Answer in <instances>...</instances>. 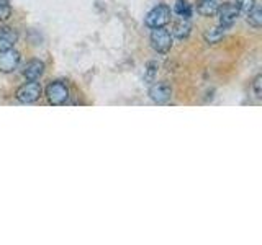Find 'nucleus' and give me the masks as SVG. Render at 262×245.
Segmentation results:
<instances>
[{
    "instance_id": "obj_1",
    "label": "nucleus",
    "mask_w": 262,
    "mask_h": 245,
    "mask_svg": "<svg viewBox=\"0 0 262 245\" xmlns=\"http://www.w3.org/2000/svg\"><path fill=\"white\" fill-rule=\"evenodd\" d=\"M170 21V8L167 5H158L154 7L152 10L146 15L144 23L147 28H161V27H166V24Z\"/></svg>"
},
{
    "instance_id": "obj_2",
    "label": "nucleus",
    "mask_w": 262,
    "mask_h": 245,
    "mask_svg": "<svg viewBox=\"0 0 262 245\" xmlns=\"http://www.w3.org/2000/svg\"><path fill=\"white\" fill-rule=\"evenodd\" d=\"M151 46L154 47V51H158L161 54H166L167 51H170V47H172V35L164 27L152 28Z\"/></svg>"
},
{
    "instance_id": "obj_3",
    "label": "nucleus",
    "mask_w": 262,
    "mask_h": 245,
    "mask_svg": "<svg viewBox=\"0 0 262 245\" xmlns=\"http://www.w3.org/2000/svg\"><path fill=\"white\" fill-rule=\"evenodd\" d=\"M46 96H48V102L51 105H62L69 98V88L62 80L51 82V84L46 87Z\"/></svg>"
},
{
    "instance_id": "obj_4",
    "label": "nucleus",
    "mask_w": 262,
    "mask_h": 245,
    "mask_svg": "<svg viewBox=\"0 0 262 245\" xmlns=\"http://www.w3.org/2000/svg\"><path fill=\"white\" fill-rule=\"evenodd\" d=\"M41 85L36 80H30L27 84H23L18 90H16V100L21 103H33L41 96Z\"/></svg>"
},
{
    "instance_id": "obj_5",
    "label": "nucleus",
    "mask_w": 262,
    "mask_h": 245,
    "mask_svg": "<svg viewBox=\"0 0 262 245\" xmlns=\"http://www.w3.org/2000/svg\"><path fill=\"white\" fill-rule=\"evenodd\" d=\"M20 53L15 51L13 47L8 49H0V72L8 74L13 72L20 64Z\"/></svg>"
},
{
    "instance_id": "obj_6",
    "label": "nucleus",
    "mask_w": 262,
    "mask_h": 245,
    "mask_svg": "<svg viewBox=\"0 0 262 245\" xmlns=\"http://www.w3.org/2000/svg\"><path fill=\"white\" fill-rule=\"evenodd\" d=\"M218 18H220V24L225 28H229L231 24L237 20V16H239V10H237V7L233 5V4H223L218 7Z\"/></svg>"
},
{
    "instance_id": "obj_7",
    "label": "nucleus",
    "mask_w": 262,
    "mask_h": 245,
    "mask_svg": "<svg viewBox=\"0 0 262 245\" xmlns=\"http://www.w3.org/2000/svg\"><path fill=\"white\" fill-rule=\"evenodd\" d=\"M149 96L156 103H166L172 96V88L167 82H156L149 88Z\"/></svg>"
},
{
    "instance_id": "obj_8",
    "label": "nucleus",
    "mask_w": 262,
    "mask_h": 245,
    "mask_svg": "<svg viewBox=\"0 0 262 245\" xmlns=\"http://www.w3.org/2000/svg\"><path fill=\"white\" fill-rule=\"evenodd\" d=\"M43 74H45V64L38 59L27 62V65H25V69H23V76L27 77V80H38Z\"/></svg>"
},
{
    "instance_id": "obj_9",
    "label": "nucleus",
    "mask_w": 262,
    "mask_h": 245,
    "mask_svg": "<svg viewBox=\"0 0 262 245\" xmlns=\"http://www.w3.org/2000/svg\"><path fill=\"white\" fill-rule=\"evenodd\" d=\"M18 41V33L10 27H0V49L13 47Z\"/></svg>"
},
{
    "instance_id": "obj_10",
    "label": "nucleus",
    "mask_w": 262,
    "mask_h": 245,
    "mask_svg": "<svg viewBox=\"0 0 262 245\" xmlns=\"http://www.w3.org/2000/svg\"><path fill=\"white\" fill-rule=\"evenodd\" d=\"M218 7H220L218 0H200L196 10L203 16H211V15H216Z\"/></svg>"
},
{
    "instance_id": "obj_11",
    "label": "nucleus",
    "mask_w": 262,
    "mask_h": 245,
    "mask_svg": "<svg viewBox=\"0 0 262 245\" xmlns=\"http://www.w3.org/2000/svg\"><path fill=\"white\" fill-rule=\"evenodd\" d=\"M226 30L228 28H225V27H221V24H218V27H215V28H211V30H208L207 33H205V41H207L208 44H216V43H220L221 39H223V36L226 35Z\"/></svg>"
},
{
    "instance_id": "obj_12",
    "label": "nucleus",
    "mask_w": 262,
    "mask_h": 245,
    "mask_svg": "<svg viewBox=\"0 0 262 245\" xmlns=\"http://www.w3.org/2000/svg\"><path fill=\"white\" fill-rule=\"evenodd\" d=\"M174 13L179 16L180 20H190L192 16V7L187 0H177L174 5Z\"/></svg>"
},
{
    "instance_id": "obj_13",
    "label": "nucleus",
    "mask_w": 262,
    "mask_h": 245,
    "mask_svg": "<svg viewBox=\"0 0 262 245\" xmlns=\"http://www.w3.org/2000/svg\"><path fill=\"white\" fill-rule=\"evenodd\" d=\"M190 30H192V24L188 20H180L179 23L174 24V30H172V35L177 36L179 39H184L190 35Z\"/></svg>"
},
{
    "instance_id": "obj_14",
    "label": "nucleus",
    "mask_w": 262,
    "mask_h": 245,
    "mask_svg": "<svg viewBox=\"0 0 262 245\" xmlns=\"http://www.w3.org/2000/svg\"><path fill=\"white\" fill-rule=\"evenodd\" d=\"M248 23L254 28H260L262 27V10L257 5H254L248 12Z\"/></svg>"
},
{
    "instance_id": "obj_15",
    "label": "nucleus",
    "mask_w": 262,
    "mask_h": 245,
    "mask_svg": "<svg viewBox=\"0 0 262 245\" xmlns=\"http://www.w3.org/2000/svg\"><path fill=\"white\" fill-rule=\"evenodd\" d=\"M12 7L8 4V0H0V21H5L10 18Z\"/></svg>"
},
{
    "instance_id": "obj_16",
    "label": "nucleus",
    "mask_w": 262,
    "mask_h": 245,
    "mask_svg": "<svg viewBox=\"0 0 262 245\" xmlns=\"http://www.w3.org/2000/svg\"><path fill=\"white\" fill-rule=\"evenodd\" d=\"M254 5H256V2H254V0H236L237 10H239V12H244V13H248Z\"/></svg>"
},
{
    "instance_id": "obj_17",
    "label": "nucleus",
    "mask_w": 262,
    "mask_h": 245,
    "mask_svg": "<svg viewBox=\"0 0 262 245\" xmlns=\"http://www.w3.org/2000/svg\"><path fill=\"white\" fill-rule=\"evenodd\" d=\"M156 72H158V65H156L154 62H151L149 65H147V70H146V76H144V80L147 82V84H151V82L154 80Z\"/></svg>"
},
{
    "instance_id": "obj_18",
    "label": "nucleus",
    "mask_w": 262,
    "mask_h": 245,
    "mask_svg": "<svg viewBox=\"0 0 262 245\" xmlns=\"http://www.w3.org/2000/svg\"><path fill=\"white\" fill-rule=\"evenodd\" d=\"M260 84H262V77H260V76H257L256 79H254V84H252L254 92H256V96H257V98H260V96H262V92H260Z\"/></svg>"
}]
</instances>
